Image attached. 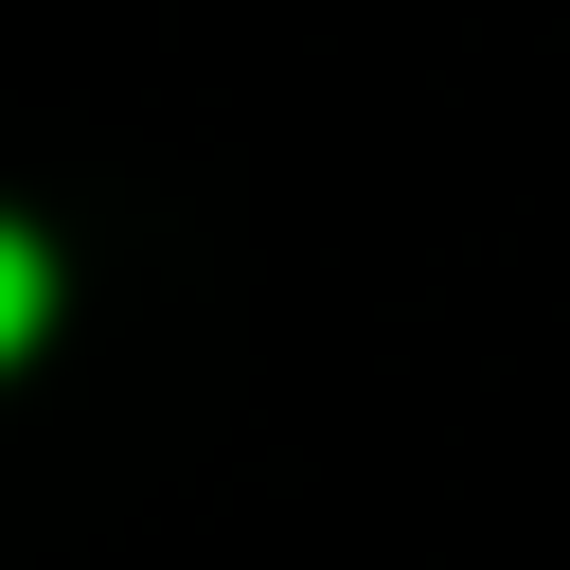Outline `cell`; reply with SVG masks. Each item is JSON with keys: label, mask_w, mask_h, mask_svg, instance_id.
<instances>
[{"label": "cell", "mask_w": 570, "mask_h": 570, "mask_svg": "<svg viewBox=\"0 0 570 570\" xmlns=\"http://www.w3.org/2000/svg\"><path fill=\"white\" fill-rule=\"evenodd\" d=\"M36 321H53V267H36V232H0V356H18Z\"/></svg>", "instance_id": "6da1fadb"}]
</instances>
